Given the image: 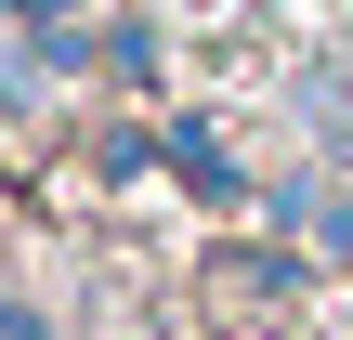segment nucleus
I'll return each mask as SVG.
<instances>
[{"mask_svg": "<svg viewBox=\"0 0 353 340\" xmlns=\"http://www.w3.org/2000/svg\"><path fill=\"white\" fill-rule=\"evenodd\" d=\"M0 340H52V328H39V314H26V301H0Z\"/></svg>", "mask_w": 353, "mask_h": 340, "instance_id": "nucleus-1", "label": "nucleus"}]
</instances>
